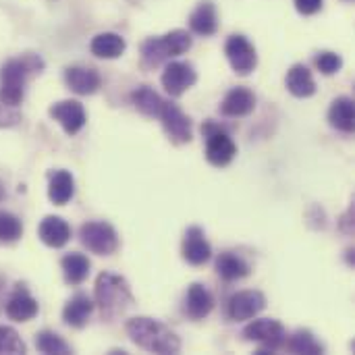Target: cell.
Listing matches in <instances>:
<instances>
[{
  "mask_svg": "<svg viewBox=\"0 0 355 355\" xmlns=\"http://www.w3.org/2000/svg\"><path fill=\"white\" fill-rule=\"evenodd\" d=\"M89 50H92V54L98 56V58L112 60V58H119V56L125 54L127 42H125V37L119 35V33L104 31V33L94 35V40H92V44H89Z\"/></svg>",
  "mask_w": 355,
  "mask_h": 355,
  "instance_id": "22",
  "label": "cell"
},
{
  "mask_svg": "<svg viewBox=\"0 0 355 355\" xmlns=\"http://www.w3.org/2000/svg\"><path fill=\"white\" fill-rule=\"evenodd\" d=\"M250 264L235 252H223L216 260V272L225 281H239L250 275Z\"/></svg>",
  "mask_w": 355,
  "mask_h": 355,
  "instance_id": "27",
  "label": "cell"
},
{
  "mask_svg": "<svg viewBox=\"0 0 355 355\" xmlns=\"http://www.w3.org/2000/svg\"><path fill=\"white\" fill-rule=\"evenodd\" d=\"M314 62H316V69H318L322 75H335V73H339V71H341V67H343V58H341V54L331 52V50H322V52H318V54H316V58H314Z\"/></svg>",
  "mask_w": 355,
  "mask_h": 355,
  "instance_id": "32",
  "label": "cell"
},
{
  "mask_svg": "<svg viewBox=\"0 0 355 355\" xmlns=\"http://www.w3.org/2000/svg\"><path fill=\"white\" fill-rule=\"evenodd\" d=\"M329 123L343 133H354L355 112L354 100L349 96H341V98L333 100V104L329 108Z\"/></svg>",
  "mask_w": 355,
  "mask_h": 355,
  "instance_id": "24",
  "label": "cell"
},
{
  "mask_svg": "<svg viewBox=\"0 0 355 355\" xmlns=\"http://www.w3.org/2000/svg\"><path fill=\"white\" fill-rule=\"evenodd\" d=\"M60 268H62V275H64V281L69 285H81L87 277H89V260L87 256L79 254V252H71L67 254L62 260H60Z\"/></svg>",
  "mask_w": 355,
  "mask_h": 355,
  "instance_id": "26",
  "label": "cell"
},
{
  "mask_svg": "<svg viewBox=\"0 0 355 355\" xmlns=\"http://www.w3.org/2000/svg\"><path fill=\"white\" fill-rule=\"evenodd\" d=\"M285 347H287L291 354L297 355L324 354V345L314 337L312 331H306V329H300V331H295L291 337H287V339H285Z\"/></svg>",
  "mask_w": 355,
  "mask_h": 355,
  "instance_id": "28",
  "label": "cell"
},
{
  "mask_svg": "<svg viewBox=\"0 0 355 355\" xmlns=\"http://www.w3.org/2000/svg\"><path fill=\"white\" fill-rule=\"evenodd\" d=\"M75 196V179L69 171L60 168L50 175V185H48V198L54 206H64L71 202Z\"/></svg>",
  "mask_w": 355,
  "mask_h": 355,
  "instance_id": "23",
  "label": "cell"
},
{
  "mask_svg": "<svg viewBox=\"0 0 355 355\" xmlns=\"http://www.w3.org/2000/svg\"><path fill=\"white\" fill-rule=\"evenodd\" d=\"M44 60L40 54H23L10 58L0 67V102L17 108L25 98L27 79L35 73H42Z\"/></svg>",
  "mask_w": 355,
  "mask_h": 355,
  "instance_id": "2",
  "label": "cell"
},
{
  "mask_svg": "<svg viewBox=\"0 0 355 355\" xmlns=\"http://www.w3.org/2000/svg\"><path fill=\"white\" fill-rule=\"evenodd\" d=\"M266 308V297L262 291H239L227 302V316L233 322H243L256 318Z\"/></svg>",
  "mask_w": 355,
  "mask_h": 355,
  "instance_id": "10",
  "label": "cell"
},
{
  "mask_svg": "<svg viewBox=\"0 0 355 355\" xmlns=\"http://www.w3.org/2000/svg\"><path fill=\"white\" fill-rule=\"evenodd\" d=\"M183 260L191 266H202L212 258V248L200 227H189L183 237Z\"/></svg>",
  "mask_w": 355,
  "mask_h": 355,
  "instance_id": "13",
  "label": "cell"
},
{
  "mask_svg": "<svg viewBox=\"0 0 355 355\" xmlns=\"http://www.w3.org/2000/svg\"><path fill=\"white\" fill-rule=\"evenodd\" d=\"M162 81V87L173 96V98H179L183 96L189 87L196 85L198 81V73L193 69V64L189 62H181V60H173L164 67V73L160 77Z\"/></svg>",
  "mask_w": 355,
  "mask_h": 355,
  "instance_id": "11",
  "label": "cell"
},
{
  "mask_svg": "<svg viewBox=\"0 0 355 355\" xmlns=\"http://www.w3.org/2000/svg\"><path fill=\"white\" fill-rule=\"evenodd\" d=\"M50 116L60 123L67 135H77L85 127V108L79 100H60L50 106Z\"/></svg>",
  "mask_w": 355,
  "mask_h": 355,
  "instance_id": "12",
  "label": "cell"
},
{
  "mask_svg": "<svg viewBox=\"0 0 355 355\" xmlns=\"http://www.w3.org/2000/svg\"><path fill=\"white\" fill-rule=\"evenodd\" d=\"M345 2H352V0H345Z\"/></svg>",
  "mask_w": 355,
  "mask_h": 355,
  "instance_id": "36",
  "label": "cell"
},
{
  "mask_svg": "<svg viewBox=\"0 0 355 355\" xmlns=\"http://www.w3.org/2000/svg\"><path fill=\"white\" fill-rule=\"evenodd\" d=\"M135 304V297L131 293V287L125 277L102 272L96 279L94 287V306L100 310V316L104 320H114L123 316L131 306Z\"/></svg>",
  "mask_w": 355,
  "mask_h": 355,
  "instance_id": "3",
  "label": "cell"
},
{
  "mask_svg": "<svg viewBox=\"0 0 355 355\" xmlns=\"http://www.w3.org/2000/svg\"><path fill=\"white\" fill-rule=\"evenodd\" d=\"M125 331L139 349H146L150 354L160 355H175L181 352V339L179 335L166 327L164 322L148 316H137L127 320Z\"/></svg>",
  "mask_w": 355,
  "mask_h": 355,
  "instance_id": "1",
  "label": "cell"
},
{
  "mask_svg": "<svg viewBox=\"0 0 355 355\" xmlns=\"http://www.w3.org/2000/svg\"><path fill=\"white\" fill-rule=\"evenodd\" d=\"M189 29L196 35H214L218 29V15H216V6L212 0H202L193 12L189 15Z\"/></svg>",
  "mask_w": 355,
  "mask_h": 355,
  "instance_id": "18",
  "label": "cell"
},
{
  "mask_svg": "<svg viewBox=\"0 0 355 355\" xmlns=\"http://www.w3.org/2000/svg\"><path fill=\"white\" fill-rule=\"evenodd\" d=\"M285 85H287L289 94H293L295 98H310V96L316 94L314 75H312V71L306 64H293L287 71Z\"/></svg>",
  "mask_w": 355,
  "mask_h": 355,
  "instance_id": "21",
  "label": "cell"
},
{
  "mask_svg": "<svg viewBox=\"0 0 355 355\" xmlns=\"http://www.w3.org/2000/svg\"><path fill=\"white\" fill-rule=\"evenodd\" d=\"M243 339L250 341V343H258L260 345L258 355L275 354V352H279L285 345L287 331L275 318H260V320L250 322L243 329Z\"/></svg>",
  "mask_w": 355,
  "mask_h": 355,
  "instance_id": "7",
  "label": "cell"
},
{
  "mask_svg": "<svg viewBox=\"0 0 355 355\" xmlns=\"http://www.w3.org/2000/svg\"><path fill=\"white\" fill-rule=\"evenodd\" d=\"M35 347H37V352L48 355L71 354L69 343H67L60 335H56V333H52V331H42V333H37V335H35Z\"/></svg>",
  "mask_w": 355,
  "mask_h": 355,
  "instance_id": "29",
  "label": "cell"
},
{
  "mask_svg": "<svg viewBox=\"0 0 355 355\" xmlns=\"http://www.w3.org/2000/svg\"><path fill=\"white\" fill-rule=\"evenodd\" d=\"M0 354H27L25 343L10 327H0Z\"/></svg>",
  "mask_w": 355,
  "mask_h": 355,
  "instance_id": "31",
  "label": "cell"
},
{
  "mask_svg": "<svg viewBox=\"0 0 355 355\" xmlns=\"http://www.w3.org/2000/svg\"><path fill=\"white\" fill-rule=\"evenodd\" d=\"M131 104L135 106L137 112L150 119H158L164 100L150 87V85H139L131 92Z\"/></svg>",
  "mask_w": 355,
  "mask_h": 355,
  "instance_id": "25",
  "label": "cell"
},
{
  "mask_svg": "<svg viewBox=\"0 0 355 355\" xmlns=\"http://www.w3.org/2000/svg\"><path fill=\"white\" fill-rule=\"evenodd\" d=\"M4 310H6V316H8L10 320H15V322H27V320H31V318L37 316L40 306H37V302L29 295V291H27L23 285H19V287L15 289V293L8 297Z\"/></svg>",
  "mask_w": 355,
  "mask_h": 355,
  "instance_id": "17",
  "label": "cell"
},
{
  "mask_svg": "<svg viewBox=\"0 0 355 355\" xmlns=\"http://www.w3.org/2000/svg\"><path fill=\"white\" fill-rule=\"evenodd\" d=\"M225 54L229 58L231 69L237 75H250L258 64V54H256L254 44L241 33L229 35V40L225 44Z\"/></svg>",
  "mask_w": 355,
  "mask_h": 355,
  "instance_id": "9",
  "label": "cell"
},
{
  "mask_svg": "<svg viewBox=\"0 0 355 355\" xmlns=\"http://www.w3.org/2000/svg\"><path fill=\"white\" fill-rule=\"evenodd\" d=\"M158 119H160V123H162V129H164L166 137H168L173 144L183 146V144H189V141L193 139L191 119H189L175 102L164 100Z\"/></svg>",
  "mask_w": 355,
  "mask_h": 355,
  "instance_id": "8",
  "label": "cell"
},
{
  "mask_svg": "<svg viewBox=\"0 0 355 355\" xmlns=\"http://www.w3.org/2000/svg\"><path fill=\"white\" fill-rule=\"evenodd\" d=\"M79 241L96 256H112L119 250V233L106 220H87L79 229Z\"/></svg>",
  "mask_w": 355,
  "mask_h": 355,
  "instance_id": "6",
  "label": "cell"
},
{
  "mask_svg": "<svg viewBox=\"0 0 355 355\" xmlns=\"http://www.w3.org/2000/svg\"><path fill=\"white\" fill-rule=\"evenodd\" d=\"M19 114L12 110V106H6L0 102V127H10V125H17L19 123Z\"/></svg>",
  "mask_w": 355,
  "mask_h": 355,
  "instance_id": "34",
  "label": "cell"
},
{
  "mask_svg": "<svg viewBox=\"0 0 355 355\" xmlns=\"http://www.w3.org/2000/svg\"><path fill=\"white\" fill-rule=\"evenodd\" d=\"M191 33L185 29H173L158 37H148L141 44V58L148 67H158L171 58L185 54L191 48Z\"/></svg>",
  "mask_w": 355,
  "mask_h": 355,
  "instance_id": "4",
  "label": "cell"
},
{
  "mask_svg": "<svg viewBox=\"0 0 355 355\" xmlns=\"http://www.w3.org/2000/svg\"><path fill=\"white\" fill-rule=\"evenodd\" d=\"M202 133L206 137V160L216 168L229 166L237 156V146L233 137L214 121H206Z\"/></svg>",
  "mask_w": 355,
  "mask_h": 355,
  "instance_id": "5",
  "label": "cell"
},
{
  "mask_svg": "<svg viewBox=\"0 0 355 355\" xmlns=\"http://www.w3.org/2000/svg\"><path fill=\"white\" fill-rule=\"evenodd\" d=\"M4 198V187H0V200Z\"/></svg>",
  "mask_w": 355,
  "mask_h": 355,
  "instance_id": "35",
  "label": "cell"
},
{
  "mask_svg": "<svg viewBox=\"0 0 355 355\" xmlns=\"http://www.w3.org/2000/svg\"><path fill=\"white\" fill-rule=\"evenodd\" d=\"M214 310V297L202 283H191L185 293V314L191 320H204Z\"/></svg>",
  "mask_w": 355,
  "mask_h": 355,
  "instance_id": "15",
  "label": "cell"
},
{
  "mask_svg": "<svg viewBox=\"0 0 355 355\" xmlns=\"http://www.w3.org/2000/svg\"><path fill=\"white\" fill-rule=\"evenodd\" d=\"M21 235H23L21 220L10 212L0 210V243H15Z\"/></svg>",
  "mask_w": 355,
  "mask_h": 355,
  "instance_id": "30",
  "label": "cell"
},
{
  "mask_svg": "<svg viewBox=\"0 0 355 355\" xmlns=\"http://www.w3.org/2000/svg\"><path fill=\"white\" fill-rule=\"evenodd\" d=\"M293 2H295L297 12L300 15H306V17L316 15L322 8V0H293Z\"/></svg>",
  "mask_w": 355,
  "mask_h": 355,
  "instance_id": "33",
  "label": "cell"
},
{
  "mask_svg": "<svg viewBox=\"0 0 355 355\" xmlns=\"http://www.w3.org/2000/svg\"><path fill=\"white\" fill-rule=\"evenodd\" d=\"M94 308L96 306H94V300L89 295L77 293L67 302V306L62 310V320H64V324H69L73 329H83L89 322Z\"/></svg>",
  "mask_w": 355,
  "mask_h": 355,
  "instance_id": "19",
  "label": "cell"
},
{
  "mask_svg": "<svg viewBox=\"0 0 355 355\" xmlns=\"http://www.w3.org/2000/svg\"><path fill=\"white\" fill-rule=\"evenodd\" d=\"M37 235L48 248H64L71 239V227L60 216H46L37 227Z\"/></svg>",
  "mask_w": 355,
  "mask_h": 355,
  "instance_id": "20",
  "label": "cell"
},
{
  "mask_svg": "<svg viewBox=\"0 0 355 355\" xmlns=\"http://www.w3.org/2000/svg\"><path fill=\"white\" fill-rule=\"evenodd\" d=\"M64 83L71 92H75L77 96H92L100 89V73L92 67H67L64 69Z\"/></svg>",
  "mask_w": 355,
  "mask_h": 355,
  "instance_id": "14",
  "label": "cell"
},
{
  "mask_svg": "<svg viewBox=\"0 0 355 355\" xmlns=\"http://www.w3.org/2000/svg\"><path fill=\"white\" fill-rule=\"evenodd\" d=\"M256 110V96L250 87H233L231 92H227L223 104H220V112L225 116H248Z\"/></svg>",
  "mask_w": 355,
  "mask_h": 355,
  "instance_id": "16",
  "label": "cell"
}]
</instances>
